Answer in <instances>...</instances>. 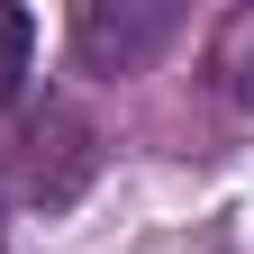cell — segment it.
I'll return each mask as SVG.
<instances>
[{"label": "cell", "mask_w": 254, "mask_h": 254, "mask_svg": "<svg viewBox=\"0 0 254 254\" xmlns=\"http://www.w3.org/2000/svg\"><path fill=\"white\" fill-rule=\"evenodd\" d=\"M173 27H182L173 0H82L73 9V55H82V73L118 82V73H145Z\"/></svg>", "instance_id": "6da1fadb"}, {"label": "cell", "mask_w": 254, "mask_h": 254, "mask_svg": "<svg viewBox=\"0 0 254 254\" xmlns=\"http://www.w3.org/2000/svg\"><path fill=\"white\" fill-rule=\"evenodd\" d=\"M27 145H37V154H27V182H37V200H46V209H64V200L91 182V127H82L73 109H46L37 127H27Z\"/></svg>", "instance_id": "7a4b0ae2"}, {"label": "cell", "mask_w": 254, "mask_h": 254, "mask_svg": "<svg viewBox=\"0 0 254 254\" xmlns=\"http://www.w3.org/2000/svg\"><path fill=\"white\" fill-rule=\"evenodd\" d=\"M209 82H218V100L254 109V0L218 18V37H209Z\"/></svg>", "instance_id": "3957f363"}, {"label": "cell", "mask_w": 254, "mask_h": 254, "mask_svg": "<svg viewBox=\"0 0 254 254\" xmlns=\"http://www.w3.org/2000/svg\"><path fill=\"white\" fill-rule=\"evenodd\" d=\"M27 55H37V18L18 0H0V109L27 91Z\"/></svg>", "instance_id": "277c9868"}]
</instances>
